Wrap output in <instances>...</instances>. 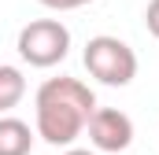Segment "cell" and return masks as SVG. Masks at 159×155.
<instances>
[{
  "label": "cell",
  "mask_w": 159,
  "mask_h": 155,
  "mask_svg": "<svg viewBox=\"0 0 159 155\" xmlns=\"http://www.w3.org/2000/svg\"><path fill=\"white\" fill-rule=\"evenodd\" d=\"M37 4H44L48 11H74V7H85L93 0H37Z\"/></svg>",
  "instance_id": "obj_8"
},
{
  "label": "cell",
  "mask_w": 159,
  "mask_h": 155,
  "mask_svg": "<svg viewBox=\"0 0 159 155\" xmlns=\"http://www.w3.org/2000/svg\"><path fill=\"white\" fill-rule=\"evenodd\" d=\"M144 26H148L152 37H159V0H148V7H144Z\"/></svg>",
  "instance_id": "obj_7"
},
{
  "label": "cell",
  "mask_w": 159,
  "mask_h": 155,
  "mask_svg": "<svg viewBox=\"0 0 159 155\" xmlns=\"http://www.w3.org/2000/svg\"><path fill=\"white\" fill-rule=\"evenodd\" d=\"M22 96H26V78H22V70L0 63V115H7L11 107H19Z\"/></svg>",
  "instance_id": "obj_6"
},
{
  "label": "cell",
  "mask_w": 159,
  "mask_h": 155,
  "mask_svg": "<svg viewBox=\"0 0 159 155\" xmlns=\"http://www.w3.org/2000/svg\"><path fill=\"white\" fill-rule=\"evenodd\" d=\"M63 155H96V152H89V148H67Z\"/></svg>",
  "instance_id": "obj_9"
},
{
  "label": "cell",
  "mask_w": 159,
  "mask_h": 155,
  "mask_svg": "<svg viewBox=\"0 0 159 155\" xmlns=\"http://www.w3.org/2000/svg\"><path fill=\"white\" fill-rule=\"evenodd\" d=\"M34 129L30 122L15 115H0V155H30L34 152Z\"/></svg>",
  "instance_id": "obj_5"
},
{
  "label": "cell",
  "mask_w": 159,
  "mask_h": 155,
  "mask_svg": "<svg viewBox=\"0 0 159 155\" xmlns=\"http://www.w3.org/2000/svg\"><path fill=\"white\" fill-rule=\"evenodd\" d=\"M85 70L96 78L100 85H129L137 78V52L126 44V41L111 37V33H100V37H89L85 52Z\"/></svg>",
  "instance_id": "obj_2"
},
{
  "label": "cell",
  "mask_w": 159,
  "mask_h": 155,
  "mask_svg": "<svg viewBox=\"0 0 159 155\" xmlns=\"http://www.w3.org/2000/svg\"><path fill=\"white\" fill-rule=\"evenodd\" d=\"M89 144L100 152H126L133 144V118L119 107H96L89 118Z\"/></svg>",
  "instance_id": "obj_4"
},
{
  "label": "cell",
  "mask_w": 159,
  "mask_h": 155,
  "mask_svg": "<svg viewBox=\"0 0 159 155\" xmlns=\"http://www.w3.org/2000/svg\"><path fill=\"white\" fill-rule=\"evenodd\" d=\"M93 111H96V92L85 81L67 78V74L48 78L34 100V122H37L34 133L52 148H70L85 133Z\"/></svg>",
  "instance_id": "obj_1"
},
{
  "label": "cell",
  "mask_w": 159,
  "mask_h": 155,
  "mask_svg": "<svg viewBox=\"0 0 159 155\" xmlns=\"http://www.w3.org/2000/svg\"><path fill=\"white\" fill-rule=\"evenodd\" d=\"M15 48H19L22 63L48 70V67H56V63L67 59V52H70V30L59 19H34V22H26L19 30Z\"/></svg>",
  "instance_id": "obj_3"
}]
</instances>
